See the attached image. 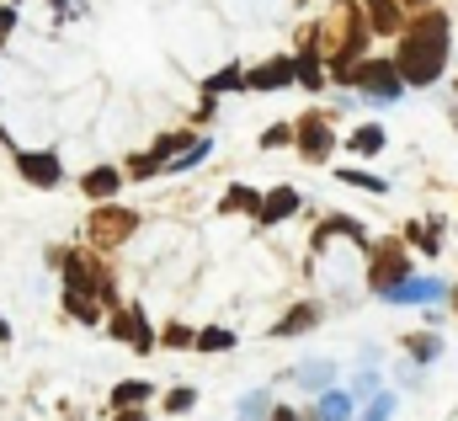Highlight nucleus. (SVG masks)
I'll list each match as a JSON object with an SVG mask.
<instances>
[{
  "instance_id": "nucleus-15",
  "label": "nucleus",
  "mask_w": 458,
  "mask_h": 421,
  "mask_svg": "<svg viewBox=\"0 0 458 421\" xmlns=\"http://www.w3.org/2000/svg\"><path fill=\"white\" fill-rule=\"evenodd\" d=\"M198 347H203V352H229V347H234V336H229V331H203V336H198Z\"/></svg>"
},
{
  "instance_id": "nucleus-11",
  "label": "nucleus",
  "mask_w": 458,
  "mask_h": 421,
  "mask_svg": "<svg viewBox=\"0 0 458 421\" xmlns=\"http://www.w3.org/2000/svg\"><path fill=\"white\" fill-rule=\"evenodd\" d=\"M352 150H357V155L384 150V128H373V123H368V128H357V133H352Z\"/></svg>"
},
{
  "instance_id": "nucleus-2",
  "label": "nucleus",
  "mask_w": 458,
  "mask_h": 421,
  "mask_svg": "<svg viewBox=\"0 0 458 421\" xmlns=\"http://www.w3.org/2000/svg\"><path fill=\"white\" fill-rule=\"evenodd\" d=\"M346 81H352V86H362V91H368V97H378V102H394V97L405 91V75H400V64H384V59H368V64H357Z\"/></svg>"
},
{
  "instance_id": "nucleus-28",
  "label": "nucleus",
  "mask_w": 458,
  "mask_h": 421,
  "mask_svg": "<svg viewBox=\"0 0 458 421\" xmlns=\"http://www.w3.org/2000/svg\"><path fill=\"white\" fill-rule=\"evenodd\" d=\"M411 5H427V0H411Z\"/></svg>"
},
{
  "instance_id": "nucleus-27",
  "label": "nucleus",
  "mask_w": 458,
  "mask_h": 421,
  "mask_svg": "<svg viewBox=\"0 0 458 421\" xmlns=\"http://www.w3.org/2000/svg\"><path fill=\"white\" fill-rule=\"evenodd\" d=\"M117 421H139V417H133V411H128V417H123V411H117Z\"/></svg>"
},
{
  "instance_id": "nucleus-19",
  "label": "nucleus",
  "mask_w": 458,
  "mask_h": 421,
  "mask_svg": "<svg viewBox=\"0 0 458 421\" xmlns=\"http://www.w3.org/2000/svg\"><path fill=\"white\" fill-rule=\"evenodd\" d=\"M234 86H240V70H225V75L208 81V91H234Z\"/></svg>"
},
{
  "instance_id": "nucleus-25",
  "label": "nucleus",
  "mask_w": 458,
  "mask_h": 421,
  "mask_svg": "<svg viewBox=\"0 0 458 421\" xmlns=\"http://www.w3.org/2000/svg\"><path fill=\"white\" fill-rule=\"evenodd\" d=\"M272 421H304V417H293V411H277V417H272Z\"/></svg>"
},
{
  "instance_id": "nucleus-9",
  "label": "nucleus",
  "mask_w": 458,
  "mask_h": 421,
  "mask_svg": "<svg viewBox=\"0 0 458 421\" xmlns=\"http://www.w3.org/2000/svg\"><path fill=\"white\" fill-rule=\"evenodd\" d=\"M368 21L378 32H400V0H368Z\"/></svg>"
},
{
  "instance_id": "nucleus-5",
  "label": "nucleus",
  "mask_w": 458,
  "mask_h": 421,
  "mask_svg": "<svg viewBox=\"0 0 458 421\" xmlns=\"http://www.w3.org/2000/svg\"><path fill=\"white\" fill-rule=\"evenodd\" d=\"M16 166H21V176L38 182V187H54V182H59V160H54V155H21Z\"/></svg>"
},
{
  "instance_id": "nucleus-24",
  "label": "nucleus",
  "mask_w": 458,
  "mask_h": 421,
  "mask_svg": "<svg viewBox=\"0 0 458 421\" xmlns=\"http://www.w3.org/2000/svg\"><path fill=\"white\" fill-rule=\"evenodd\" d=\"M389 406H394L389 395H384V400H373V411H368V421H384V417H389Z\"/></svg>"
},
{
  "instance_id": "nucleus-20",
  "label": "nucleus",
  "mask_w": 458,
  "mask_h": 421,
  "mask_svg": "<svg viewBox=\"0 0 458 421\" xmlns=\"http://www.w3.org/2000/svg\"><path fill=\"white\" fill-rule=\"evenodd\" d=\"M310 320H315V310H299V315H288V320H283V325H277V331H283V336H288V331H304V325H310Z\"/></svg>"
},
{
  "instance_id": "nucleus-18",
  "label": "nucleus",
  "mask_w": 458,
  "mask_h": 421,
  "mask_svg": "<svg viewBox=\"0 0 458 421\" xmlns=\"http://www.w3.org/2000/svg\"><path fill=\"white\" fill-rule=\"evenodd\" d=\"M411 352L427 363V357H437V336H411Z\"/></svg>"
},
{
  "instance_id": "nucleus-1",
  "label": "nucleus",
  "mask_w": 458,
  "mask_h": 421,
  "mask_svg": "<svg viewBox=\"0 0 458 421\" xmlns=\"http://www.w3.org/2000/svg\"><path fill=\"white\" fill-rule=\"evenodd\" d=\"M394 64H400V75H405L411 86L437 81L443 64H448V16H443V11H427V16L405 32V48H400Z\"/></svg>"
},
{
  "instance_id": "nucleus-14",
  "label": "nucleus",
  "mask_w": 458,
  "mask_h": 421,
  "mask_svg": "<svg viewBox=\"0 0 458 421\" xmlns=\"http://www.w3.org/2000/svg\"><path fill=\"white\" fill-rule=\"evenodd\" d=\"M336 176H342V182H352V187H368V193H384V176H368V171H357V166H352V171H336Z\"/></svg>"
},
{
  "instance_id": "nucleus-17",
  "label": "nucleus",
  "mask_w": 458,
  "mask_h": 421,
  "mask_svg": "<svg viewBox=\"0 0 458 421\" xmlns=\"http://www.w3.org/2000/svg\"><path fill=\"white\" fill-rule=\"evenodd\" d=\"M225 209H256V213H261V198H256V193H245V187H234V193L225 198Z\"/></svg>"
},
{
  "instance_id": "nucleus-3",
  "label": "nucleus",
  "mask_w": 458,
  "mask_h": 421,
  "mask_svg": "<svg viewBox=\"0 0 458 421\" xmlns=\"http://www.w3.org/2000/svg\"><path fill=\"white\" fill-rule=\"evenodd\" d=\"M293 75H299L293 59H272V64H261V70L245 75V91H277V86H288Z\"/></svg>"
},
{
  "instance_id": "nucleus-22",
  "label": "nucleus",
  "mask_w": 458,
  "mask_h": 421,
  "mask_svg": "<svg viewBox=\"0 0 458 421\" xmlns=\"http://www.w3.org/2000/svg\"><path fill=\"white\" fill-rule=\"evenodd\" d=\"M165 411H192V390H176V395L165 400Z\"/></svg>"
},
{
  "instance_id": "nucleus-26",
  "label": "nucleus",
  "mask_w": 458,
  "mask_h": 421,
  "mask_svg": "<svg viewBox=\"0 0 458 421\" xmlns=\"http://www.w3.org/2000/svg\"><path fill=\"white\" fill-rule=\"evenodd\" d=\"M0 341H11V325H5V320H0Z\"/></svg>"
},
{
  "instance_id": "nucleus-12",
  "label": "nucleus",
  "mask_w": 458,
  "mask_h": 421,
  "mask_svg": "<svg viewBox=\"0 0 458 421\" xmlns=\"http://www.w3.org/2000/svg\"><path fill=\"white\" fill-rule=\"evenodd\" d=\"M117 411H123V406H139V400H149V384H144V379H128V384H117Z\"/></svg>"
},
{
  "instance_id": "nucleus-8",
  "label": "nucleus",
  "mask_w": 458,
  "mask_h": 421,
  "mask_svg": "<svg viewBox=\"0 0 458 421\" xmlns=\"http://www.w3.org/2000/svg\"><path fill=\"white\" fill-rule=\"evenodd\" d=\"M293 209H299V193H293V187H277V193L261 203V224H277V219H288Z\"/></svg>"
},
{
  "instance_id": "nucleus-21",
  "label": "nucleus",
  "mask_w": 458,
  "mask_h": 421,
  "mask_svg": "<svg viewBox=\"0 0 458 421\" xmlns=\"http://www.w3.org/2000/svg\"><path fill=\"white\" fill-rule=\"evenodd\" d=\"M288 139H293V128H288V123H277V128H267V139H261V144L272 150V144H288Z\"/></svg>"
},
{
  "instance_id": "nucleus-16",
  "label": "nucleus",
  "mask_w": 458,
  "mask_h": 421,
  "mask_svg": "<svg viewBox=\"0 0 458 421\" xmlns=\"http://www.w3.org/2000/svg\"><path fill=\"white\" fill-rule=\"evenodd\" d=\"M240 421H267V395H261V390L240 406Z\"/></svg>"
},
{
  "instance_id": "nucleus-7",
  "label": "nucleus",
  "mask_w": 458,
  "mask_h": 421,
  "mask_svg": "<svg viewBox=\"0 0 458 421\" xmlns=\"http://www.w3.org/2000/svg\"><path fill=\"white\" fill-rule=\"evenodd\" d=\"M299 150H304L310 160H326V155H331V133H326V123H315V117H310V123H304V133H299Z\"/></svg>"
},
{
  "instance_id": "nucleus-4",
  "label": "nucleus",
  "mask_w": 458,
  "mask_h": 421,
  "mask_svg": "<svg viewBox=\"0 0 458 421\" xmlns=\"http://www.w3.org/2000/svg\"><path fill=\"white\" fill-rule=\"evenodd\" d=\"M405 272H411V262H405V256H400V251L389 245V251H384V256L373 262V288H378V294H389L394 283H405Z\"/></svg>"
},
{
  "instance_id": "nucleus-23",
  "label": "nucleus",
  "mask_w": 458,
  "mask_h": 421,
  "mask_svg": "<svg viewBox=\"0 0 458 421\" xmlns=\"http://www.w3.org/2000/svg\"><path fill=\"white\" fill-rule=\"evenodd\" d=\"M299 379H304V384H326V379H331V368H304Z\"/></svg>"
},
{
  "instance_id": "nucleus-6",
  "label": "nucleus",
  "mask_w": 458,
  "mask_h": 421,
  "mask_svg": "<svg viewBox=\"0 0 458 421\" xmlns=\"http://www.w3.org/2000/svg\"><path fill=\"white\" fill-rule=\"evenodd\" d=\"M443 294V283H432V278H405V283H394L384 299H394V305H411V299H437Z\"/></svg>"
},
{
  "instance_id": "nucleus-10",
  "label": "nucleus",
  "mask_w": 458,
  "mask_h": 421,
  "mask_svg": "<svg viewBox=\"0 0 458 421\" xmlns=\"http://www.w3.org/2000/svg\"><path fill=\"white\" fill-rule=\"evenodd\" d=\"M117 187H123V176H117L113 166H97V171L86 176V193H91V198H113Z\"/></svg>"
},
{
  "instance_id": "nucleus-13",
  "label": "nucleus",
  "mask_w": 458,
  "mask_h": 421,
  "mask_svg": "<svg viewBox=\"0 0 458 421\" xmlns=\"http://www.w3.org/2000/svg\"><path fill=\"white\" fill-rule=\"evenodd\" d=\"M352 417V400H346V395H326V400H320V421H346Z\"/></svg>"
}]
</instances>
